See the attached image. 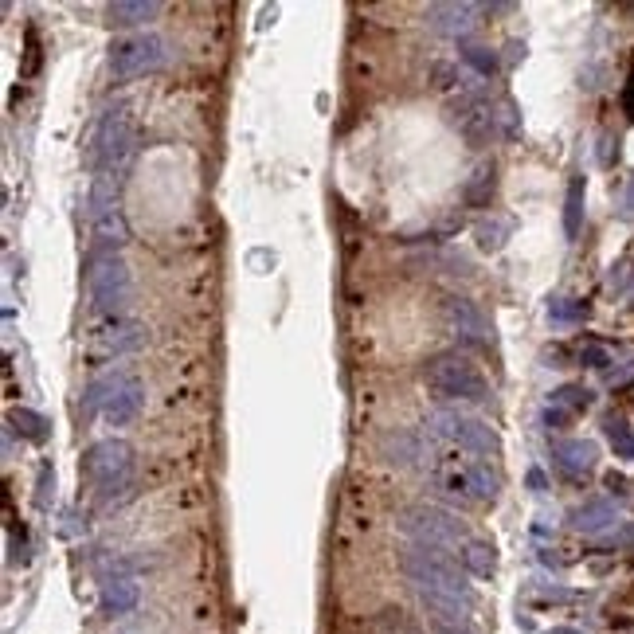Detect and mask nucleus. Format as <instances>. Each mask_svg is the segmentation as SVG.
<instances>
[{
  "mask_svg": "<svg viewBox=\"0 0 634 634\" xmlns=\"http://www.w3.org/2000/svg\"><path fill=\"white\" fill-rule=\"evenodd\" d=\"M423 384L451 404H486L490 400V380L482 376V368L462 357V353H443L431 357L423 368Z\"/></svg>",
  "mask_w": 634,
  "mask_h": 634,
  "instance_id": "4",
  "label": "nucleus"
},
{
  "mask_svg": "<svg viewBox=\"0 0 634 634\" xmlns=\"http://www.w3.org/2000/svg\"><path fill=\"white\" fill-rule=\"evenodd\" d=\"M157 16H161L157 0H114V4H106V24L110 28H145Z\"/></svg>",
  "mask_w": 634,
  "mask_h": 634,
  "instance_id": "13",
  "label": "nucleus"
},
{
  "mask_svg": "<svg viewBox=\"0 0 634 634\" xmlns=\"http://www.w3.org/2000/svg\"><path fill=\"white\" fill-rule=\"evenodd\" d=\"M619 212H623V216H634V181H631V188H627V200H623Z\"/></svg>",
  "mask_w": 634,
  "mask_h": 634,
  "instance_id": "33",
  "label": "nucleus"
},
{
  "mask_svg": "<svg viewBox=\"0 0 634 634\" xmlns=\"http://www.w3.org/2000/svg\"><path fill=\"white\" fill-rule=\"evenodd\" d=\"M584 227V177L568 184V200H564V235L576 239Z\"/></svg>",
  "mask_w": 634,
  "mask_h": 634,
  "instance_id": "24",
  "label": "nucleus"
},
{
  "mask_svg": "<svg viewBox=\"0 0 634 634\" xmlns=\"http://www.w3.org/2000/svg\"><path fill=\"white\" fill-rule=\"evenodd\" d=\"M458 560H462V568H466L470 576H478V580H490V576L498 572V548L490 541H482V537H470V541L462 544Z\"/></svg>",
  "mask_w": 634,
  "mask_h": 634,
  "instance_id": "18",
  "label": "nucleus"
},
{
  "mask_svg": "<svg viewBox=\"0 0 634 634\" xmlns=\"http://www.w3.org/2000/svg\"><path fill=\"white\" fill-rule=\"evenodd\" d=\"M505 51H509V63L525 59V44H521V40H509V47H505Z\"/></svg>",
  "mask_w": 634,
  "mask_h": 634,
  "instance_id": "32",
  "label": "nucleus"
},
{
  "mask_svg": "<svg viewBox=\"0 0 634 634\" xmlns=\"http://www.w3.org/2000/svg\"><path fill=\"white\" fill-rule=\"evenodd\" d=\"M130 157H134V122L130 114L118 106V110H102L98 122L87 134V149H83V161L94 177L102 173H114L122 177L130 169Z\"/></svg>",
  "mask_w": 634,
  "mask_h": 634,
  "instance_id": "2",
  "label": "nucleus"
},
{
  "mask_svg": "<svg viewBox=\"0 0 634 634\" xmlns=\"http://www.w3.org/2000/svg\"><path fill=\"white\" fill-rule=\"evenodd\" d=\"M149 341V333H145V325H137V321H114L110 329H102L98 337H94V349L98 353H114V357H122V353H134Z\"/></svg>",
  "mask_w": 634,
  "mask_h": 634,
  "instance_id": "12",
  "label": "nucleus"
},
{
  "mask_svg": "<svg viewBox=\"0 0 634 634\" xmlns=\"http://www.w3.org/2000/svg\"><path fill=\"white\" fill-rule=\"evenodd\" d=\"M591 396L588 388L584 384H564L556 396H552V408H560V411H584V408H591Z\"/></svg>",
  "mask_w": 634,
  "mask_h": 634,
  "instance_id": "26",
  "label": "nucleus"
},
{
  "mask_svg": "<svg viewBox=\"0 0 634 634\" xmlns=\"http://www.w3.org/2000/svg\"><path fill=\"white\" fill-rule=\"evenodd\" d=\"M169 63V40L157 32H134L110 47V75L118 83H134L145 75H157Z\"/></svg>",
  "mask_w": 634,
  "mask_h": 634,
  "instance_id": "6",
  "label": "nucleus"
},
{
  "mask_svg": "<svg viewBox=\"0 0 634 634\" xmlns=\"http://www.w3.org/2000/svg\"><path fill=\"white\" fill-rule=\"evenodd\" d=\"M141 408H145V384L134 372H106L83 392V415H102L110 427L134 423Z\"/></svg>",
  "mask_w": 634,
  "mask_h": 634,
  "instance_id": "3",
  "label": "nucleus"
},
{
  "mask_svg": "<svg viewBox=\"0 0 634 634\" xmlns=\"http://www.w3.org/2000/svg\"><path fill=\"white\" fill-rule=\"evenodd\" d=\"M439 634H470L462 623H439Z\"/></svg>",
  "mask_w": 634,
  "mask_h": 634,
  "instance_id": "34",
  "label": "nucleus"
},
{
  "mask_svg": "<svg viewBox=\"0 0 634 634\" xmlns=\"http://www.w3.org/2000/svg\"><path fill=\"white\" fill-rule=\"evenodd\" d=\"M501 490L498 474L486 466V462H470V498L474 505H486V501H494Z\"/></svg>",
  "mask_w": 634,
  "mask_h": 634,
  "instance_id": "22",
  "label": "nucleus"
},
{
  "mask_svg": "<svg viewBox=\"0 0 634 634\" xmlns=\"http://www.w3.org/2000/svg\"><path fill=\"white\" fill-rule=\"evenodd\" d=\"M137 603H141L137 576H118V580H106V584H102V611H106V615H130Z\"/></svg>",
  "mask_w": 634,
  "mask_h": 634,
  "instance_id": "16",
  "label": "nucleus"
},
{
  "mask_svg": "<svg viewBox=\"0 0 634 634\" xmlns=\"http://www.w3.org/2000/svg\"><path fill=\"white\" fill-rule=\"evenodd\" d=\"M611 544H615V548H627V544H634V525H623L619 533H611Z\"/></svg>",
  "mask_w": 634,
  "mask_h": 634,
  "instance_id": "30",
  "label": "nucleus"
},
{
  "mask_svg": "<svg viewBox=\"0 0 634 634\" xmlns=\"http://www.w3.org/2000/svg\"><path fill=\"white\" fill-rule=\"evenodd\" d=\"M552 454H556L560 470H564V474H572V478L591 474V470H595V458H599V451H595V443H591V439H564V443H556V447H552Z\"/></svg>",
  "mask_w": 634,
  "mask_h": 634,
  "instance_id": "14",
  "label": "nucleus"
},
{
  "mask_svg": "<svg viewBox=\"0 0 634 634\" xmlns=\"http://www.w3.org/2000/svg\"><path fill=\"white\" fill-rule=\"evenodd\" d=\"M584 361H588L591 368H603V364H607V349H599V345H588V349H584Z\"/></svg>",
  "mask_w": 634,
  "mask_h": 634,
  "instance_id": "29",
  "label": "nucleus"
},
{
  "mask_svg": "<svg viewBox=\"0 0 634 634\" xmlns=\"http://www.w3.org/2000/svg\"><path fill=\"white\" fill-rule=\"evenodd\" d=\"M427 435L443 439L466 454H498V431L478 419V415H462L454 408H439L427 415Z\"/></svg>",
  "mask_w": 634,
  "mask_h": 634,
  "instance_id": "7",
  "label": "nucleus"
},
{
  "mask_svg": "<svg viewBox=\"0 0 634 634\" xmlns=\"http://www.w3.org/2000/svg\"><path fill=\"white\" fill-rule=\"evenodd\" d=\"M400 568H404L408 584L419 591V599L427 603V611L439 623H462V615L470 611L474 595H470L466 576L458 572V564L443 548L411 544V548L400 552Z\"/></svg>",
  "mask_w": 634,
  "mask_h": 634,
  "instance_id": "1",
  "label": "nucleus"
},
{
  "mask_svg": "<svg viewBox=\"0 0 634 634\" xmlns=\"http://www.w3.org/2000/svg\"><path fill=\"white\" fill-rule=\"evenodd\" d=\"M462 200L470 204V208H490V200H494V165H482L470 184L462 188Z\"/></svg>",
  "mask_w": 634,
  "mask_h": 634,
  "instance_id": "23",
  "label": "nucleus"
},
{
  "mask_svg": "<svg viewBox=\"0 0 634 634\" xmlns=\"http://www.w3.org/2000/svg\"><path fill=\"white\" fill-rule=\"evenodd\" d=\"M478 8L474 4H427V12H423V20L439 32V36H451V40H458V36H466L478 20Z\"/></svg>",
  "mask_w": 634,
  "mask_h": 634,
  "instance_id": "11",
  "label": "nucleus"
},
{
  "mask_svg": "<svg viewBox=\"0 0 634 634\" xmlns=\"http://www.w3.org/2000/svg\"><path fill=\"white\" fill-rule=\"evenodd\" d=\"M83 470L94 486L102 490V498L114 501V494L130 490L134 478V447L126 439H98L91 443V451L83 454Z\"/></svg>",
  "mask_w": 634,
  "mask_h": 634,
  "instance_id": "5",
  "label": "nucleus"
},
{
  "mask_svg": "<svg viewBox=\"0 0 634 634\" xmlns=\"http://www.w3.org/2000/svg\"><path fill=\"white\" fill-rule=\"evenodd\" d=\"M126 239H130V227H126L118 208L94 220V251H98L102 259H106V255H118V247H126Z\"/></svg>",
  "mask_w": 634,
  "mask_h": 634,
  "instance_id": "17",
  "label": "nucleus"
},
{
  "mask_svg": "<svg viewBox=\"0 0 634 634\" xmlns=\"http://www.w3.org/2000/svg\"><path fill=\"white\" fill-rule=\"evenodd\" d=\"M623 110H627V114L634 118V83L627 87V91H623Z\"/></svg>",
  "mask_w": 634,
  "mask_h": 634,
  "instance_id": "35",
  "label": "nucleus"
},
{
  "mask_svg": "<svg viewBox=\"0 0 634 634\" xmlns=\"http://www.w3.org/2000/svg\"><path fill=\"white\" fill-rule=\"evenodd\" d=\"M607 439L619 458H634V427L627 419H607Z\"/></svg>",
  "mask_w": 634,
  "mask_h": 634,
  "instance_id": "28",
  "label": "nucleus"
},
{
  "mask_svg": "<svg viewBox=\"0 0 634 634\" xmlns=\"http://www.w3.org/2000/svg\"><path fill=\"white\" fill-rule=\"evenodd\" d=\"M87 286H91V306L94 314L114 317L126 298H130V267L122 255H106V259H94L91 274H87Z\"/></svg>",
  "mask_w": 634,
  "mask_h": 634,
  "instance_id": "9",
  "label": "nucleus"
},
{
  "mask_svg": "<svg viewBox=\"0 0 634 634\" xmlns=\"http://www.w3.org/2000/svg\"><path fill=\"white\" fill-rule=\"evenodd\" d=\"M568 521H572L576 533H603V529H611V525L619 521V509H615L611 501L591 498V501H584V505H576Z\"/></svg>",
  "mask_w": 634,
  "mask_h": 634,
  "instance_id": "15",
  "label": "nucleus"
},
{
  "mask_svg": "<svg viewBox=\"0 0 634 634\" xmlns=\"http://www.w3.org/2000/svg\"><path fill=\"white\" fill-rule=\"evenodd\" d=\"M384 458L392 462V466H411L415 458H423V443H419V435H408V431H396V435H384Z\"/></svg>",
  "mask_w": 634,
  "mask_h": 634,
  "instance_id": "19",
  "label": "nucleus"
},
{
  "mask_svg": "<svg viewBox=\"0 0 634 634\" xmlns=\"http://www.w3.org/2000/svg\"><path fill=\"white\" fill-rule=\"evenodd\" d=\"M443 321H447V329H451L458 341H466V345H490V317L482 314L470 298H443Z\"/></svg>",
  "mask_w": 634,
  "mask_h": 634,
  "instance_id": "10",
  "label": "nucleus"
},
{
  "mask_svg": "<svg viewBox=\"0 0 634 634\" xmlns=\"http://www.w3.org/2000/svg\"><path fill=\"white\" fill-rule=\"evenodd\" d=\"M47 478H51V470H47V466H44V470H40V494H36V501H40L44 509H47V505H51V498H47Z\"/></svg>",
  "mask_w": 634,
  "mask_h": 634,
  "instance_id": "31",
  "label": "nucleus"
},
{
  "mask_svg": "<svg viewBox=\"0 0 634 634\" xmlns=\"http://www.w3.org/2000/svg\"><path fill=\"white\" fill-rule=\"evenodd\" d=\"M529 486H533V490H544V486H548V482H544L541 470H529Z\"/></svg>",
  "mask_w": 634,
  "mask_h": 634,
  "instance_id": "36",
  "label": "nucleus"
},
{
  "mask_svg": "<svg viewBox=\"0 0 634 634\" xmlns=\"http://www.w3.org/2000/svg\"><path fill=\"white\" fill-rule=\"evenodd\" d=\"M509 231H513L509 220H501V216H486V220H478V224H474V239H478V247H482V251H490V255H494V251L505 247Z\"/></svg>",
  "mask_w": 634,
  "mask_h": 634,
  "instance_id": "21",
  "label": "nucleus"
},
{
  "mask_svg": "<svg viewBox=\"0 0 634 634\" xmlns=\"http://www.w3.org/2000/svg\"><path fill=\"white\" fill-rule=\"evenodd\" d=\"M584 317H588V306L576 302V298H552L548 302V321H556V325H576Z\"/></svg>",
  "mask_w": 634,
  "mask_h": 634,
  "instance_id": "25",
  "label": "nucleus"
},
{
  "mask_svg": "<svg viewBox=\"0 0 634 634\" xmlns=\"http://www.w3.org/2000/svg\"><path fill=\"white\" fill-rule=\"evenodd\" d=\"M8 423H12V431H20L28 443H47V439H51V423L32 408H12L8 411Z\"/></svg>",
  "mask_w": 634,
  "mask_h": 634,
  "instance_id": "20",
  "label": "nucleus"
},
{
  "mask_svg": "<svg viewBox=\"0 0 634 634\" xmlns=\"http://www.w3.org/2000/svg\"><path fill=\"white\" fill-rule=\"evenodd\" d=\"M396 525L408 533L415 544H427V548H454V544H466V525L454 517L451 509H439V505H427V501H419V505H408L400 517H396Z\"/></svg>",
  "mask_w": 634,
  "mask_h": 634,
  "instance_id": "8",
  "label": "nucleus"
},
{
  "mask_svg": "<svg viewBox=\"0 0 634 634\" xmlns=\"http://www.w3.org/2000/svg\"><path fill=\"white\" fill-rule=\"evenodd\" d=\"M462 59L482 75V79H494L498 75V55L490 47H478V44H466L462 47Z\"/></svg>",
  "mask_w": 634,
  "mask_h": 634,
  "instance_id": "27",
  "label": "nucleus"
}]
</instances>
